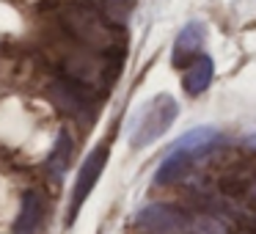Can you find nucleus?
Returning <instances> with one entry per match:
<instances>
[{
  "label": "nucleus",
  "instance_id": "1",
  "mask_svg": "<svg viewBox=\"0 0 256 234\" xmlns=\"http://www.w3.org/2000/svg\"><path fill=\"white\" fill-rule=\"evenodd\" d=\"M52 22L58 30L74 39L78 44L88 47L94 52H124L127 34L118 22H113L100 6L88 0H66V3H52Z\"/></svg>",
  "mask_w": 256,
  "mask_h": 234
},
{
  "label": "nucleus",
  "instance_id": "2",
  "mask_svg": "<svg viewBox=\"0 0 256 234\" xmlns=\"http://www.w3.org/2000/svg\"><path fill=\"white\" fill-rule=\"evenodd\" d=\"M47 50H50L52 61L61 66L64 78L74 80V83L86 86V88L96 91V94H102V91L118 78L116 52H113V56L94 52V50H88V47L78 44L74 39H69V36L58 28L50 34ZM118 56H124V52H118Z\"/></svg>",
  "mask_w": 256,
  "mask_h": 234
},
{
  "label": "nucleus",
  "instance_id": "3",
  "mask_svg": "<svg viewBox=\"0 0 256 234\" xmlns=\"http://www.w3.org/2000/svg\"><path fill=\"white\" fill-rule=\"evenodd\" d=\"M94 94L96 91L86 88V86L74 83V80L64 78V74H58V78H52L47 83V96L52 100V105L80 124H88L91 118H96Z\"/></svg>",
  "mask_w": 256,
  "mask_h": 234
},
{
  "label": "nucleus",
  "instance_id": "4",
  "mask_svg": "<svg viewBox=\"0 0 256 234\" xmlns=\"http://www.w3.org/2000/svg\"><path fill=\"white\" fill-rule=\"evenodd\" d=\"M196 218L174 204H149L138 212L135 223L144 234H190Z\"/></svg>",
  "mask_w": 256,
  "mask_h": 234
},
{
  "label": "nucleus",
  "instance_id": "5",
  "mask_svg": "<svg viewBox=\"0 0 256 234\" xmlns=\"http://www.w3.org/2000/svg\"><path fill=\"white\" fill-rule=\"evenodd\" d=\"M174 118H176V102L171 96H157L154 102L146 105L138 127L132 130V146H149L171 127Z\"/></svg>",
  "mask_w": 256,
  "mask_h": 234
},
{
  "label": "nucleus",
  "instance_id": "6",
  "mask_svg": "<svg viewBox=\"0 0 256 234\" xmlns=\"http://www.w3.org/2000/svg\"><path fill=\"white\" fill-rule=\"evenodd\" d=\"M105 162H108V146L105 144L96 146V149L83 160V166H80V171H78V179H74V188H72V204H69L66 223H72L74 218H78L80 206L86 204V198H88L91 190L100 182L102 171H105Z\"/></svg>",
  "mask_w": 256,
  "mask_h": 234
},
{
  "label": "nucleus",
  "instance_id": "7",
  "mask_svg": "<svg viewBox=\"0 0 256 234\" xmlns=\"http://www.w3.org/2000/svg\"><path fill=\"white\" fill-rule=\"evenodd\" d=\"M44 215H47L44 196L39 190H25L17 220H14V234H39L42 223H44Z\"/></svg>",
  "mask_w": 256,
  "mask_h": 234
},
{
  "label": "nucleus",
  "instance_id": "8",
  "mask_svg": "<svg viewBox=\"0 0 256 234\" xmlns=\"http://www.w3.org/2000/svg\"><path fill=\"white\" fill-rule=\"evenodd\" d=\"M201 47H204V28L198 22L184 25L174 42V66L184 69L188 64H193L201 56Z\"/></svg>",
  "mask_w": 256,
  "mask_h": 234
},
{
  "label": "nucleus",
  "instance_id": "9",
  "mask_svg": "<svg viewBox=\"0 0 256 234\" xmlns=\"http://www.w3.org/2000/svg\"><path fill=\"white\" fill-rule=\"evenodd\" d=\"M212 72H215L212 61H210L206 56H198L193 64H188V66H184V74H182V86H184V91H188L190 96L204 94V88L212 83Z\"/></svg>",
  "mask_w": 256,
  "mask_h": 234
},
{
  "label": "nucleus",
  "instance_id": "10",
  "mask_svg": "<svg viewBox=\"0 0 256 234\" xmlns=\"http://www.w3.org/2000/svg\"><path fill=\"white\" fill-rule=\"evenodd\" d=\"M193 157H196V152L171 149V154H168L166 160H162V166L157 168L154 182H157V184H171V182H176V179H182V174L190 168Z\"/></svg>",
  "mask_w": 256,
  "mask_h": 234
},
{
  "label": "nucleus",
  "instance_id": "11",
  "mask_svg": "<svg viewBox=\"0 0 256 234\" xmlns=\"http://www.w3.org/2000/svg\"><path fill=\"white\" fill-rule=\"evenodd\" d=\"M72 152H74L72 138H69L66 130H61L58 138H56V146H52V152H50V157H47V171H50V176L56 179V182H61V176L66 174L69 160H72Z\"/></svg>",
  "mask_w": 256,
  "mask_h": 234
},
{
  "label": "nucleus",
  "instance_id": "12",
  "mask_svg": "<svg viewBox=\"0 0 256 234\" xmlns=\"http://www.w3.org/2000/svg\"><path fill=\"white\" fill-rule=\"evenodd\" d=\"M88 3L100 6L102 12H105L108 17L113 20V22H118V25H122L124 20H127L130 8H132V0H88Z\"/></svg>",
  "mask_w": 256,
  "mask_h": 234
},
{
  "label": "nucleus",
  "instance_id": "13",
  "mask_svg": "<svg viewBox=\"0 0 256 234\" xmlns=\"http://www.w3.org/2000/svg\"><path fill=\"white\" fill-rule=\"evenodd\" d=\"M240 198H245L256 210V174H254V176H242V190H240Z\"/></svg>",
  "mask_w": 256,
  "mask_h": 234
}]
</instances>
